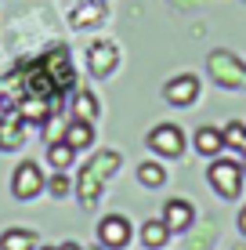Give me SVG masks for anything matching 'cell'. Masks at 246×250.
<instances>
[{
    "instance_id": "5b68a950",
    "label": "cell",
    "mask_w": 246,
    "mask_h": 250,
    "mask_svg": "<svg viewBox=\"0 0 246 250\" xmlns=\"http://www.w3.org/2000/svg\"><path fill=\"white\" fill-rule=\"evenodd\" d=\"M149 149L156 152V156L177 160V156L185 152V134H181V127H174V124L152 127V131H149Z\"/></svg>"
},
{
    "instance_id": "3957f363",
    "label": "cell",
    "mask_w": 246,
    "mask_h": 250,
    "mask_svg": "<svg viewBox=\"0 0 246 250\" xmlns=\"http://www.w3.org/2000/svg\"><path fill=\"white\" fill-rule=\"evenodd\" d=\"M207 69H210V76H214L221 87L246 91V65H243V58L228 55V51H214V55L207 58Z\"/></svg>"
},
{
    "instance_id": "44dd1931",
    "label": "cell",
    "mask_w": 246,
    "mask_h": 250,
    "mask_svg": "<svg viewBox=\"0 0 246 250\" xmlns=\"http://www.w3.org/2000/svg\"><path fill=\"white\" fill-rule=\"evenodd\" d=\"M65 127H69V120H62V116H47L44 120V138H47V145L51 142H65Z\"/></svg>"
},
{
    "instance_id": "d4e9b609",
    "label": "cell",
    "mask_w": 246,
    "mask_h": 250,
    "mask_svg": "<svg viewBox=\"0 0 246 250\" xmlns=\"http://www.w3.org/2000/svg\"><path fill=\"white\" fill-rule=\"evenodd\" d=\"M87 250H105V247H87Z\"/></svg>"
},
{
    "instance_id": "7a4b0ae2",
    "label": "cell",
    "mask_w": 246,
    "mask_h": 250,
    "mask_svg": "<svg viewBox=\"0 0 246 250\" xmlns=\"http://www.w3.org/2000/svg\"><path fill=\"white\" fill-rule=\"evenodd\" d=\"M207 182H210V188H214L217 196H225V200H239L243 182H246L243 163H239V160H225V156H217L214 163H210V170H207Z\"/></svg>"
},
{
    "instance_id": "5bb4252c",
    "label": "cell",
    "mask_w": 246,
    "mask_h": 250,
    "mask_svg": "<svg viewBox=\"0 0 246 250\" xmlns=\"http://www.w3.org/2000/svg\"><path fill=\"white\" fill-rule=\"evenodd\" d=\"M91 142H95V127L83 124V120H69V127H65V145H73V149L80 152V149H91Z\"/></svg>"
},
{
    "instance_id": "cb8c5ba5",
    "label": "cell",
    "mask_w": 246,
    "mask_h": 250,
    "mask_svg": "<svg viewBox=\"0 0 246 250\" xmlns=\"http://www.w3.org/2000/svg\"><path fill=\"white\" fill-rule=\"evenodd\" d=\"M58 250H83V247H80V243H62Z\"/></svg>"
},
{
    "instance_id": "ac0fdd59",
    "label": "cell",
    "mask_w": 246,
    "mask_h": 250,
    "mask_svg": "<svg viewBox=\"0 0 246 250\" xmlns=\"http://www.w3.org/2000/svg\"><path fill=\"white\" fill-rule=\"evenodd\" d=\"M73 160H76V149H73V145H65V142H51V145H47V163H51L55 170H65Z\"/></svg>"
},
{
    "instance_id": "e0dca14e",
    "label": "cell",
    "mask_w": 246,
    "mask_h": 250,
    "mask_svg": "<svg viewBox=\"0 0 246 250\" xmlns=\"http://www.w3.org/2000/svg\"><path fill=\"white\" fill-rule=\"evenodd\" d=\"M167 239H170V232H167L163 221H145V225H141V243H145L149 250L167 247Z\"/></svg>"
},
{
    "instance_id": "8fae6325",
    "label": "cell",
    "mask_w": 246,
    "mask_h": 250,
    "mask_svg": "<svg viewBox=\"0 0 246 250\" xmlns=\"http://www.w3.org/2000/svg\"><path fill=\"white\" fill-rule=\"evenodd\" d=\"M116 62H120V55H116V47L109 44V40H98V44H91L87 51V69L95 76H109L116 69Z\"/></svg>"
},
{
    "instance_id": "4316f807",
    "label": "cell",
    "mask_w": 246,
    "mask_h": 250,
    "mask_svg": "<svg viewBox=\"0 0 246 250\" xmlns=\"http://www.w3.org/2000/svg\"><path fill=\"white\" fill-rule=\"evenodd\" d=\"M0 113H4V102H0Z\"/></svg>"
},
{
    "instance_id": "52a82bcc",
    "label": "cell",
    "mask_w": 246,
    "mask_h": 250,
    "mask_svg": "<svg viewBox=\"0 0 246 250\" xmlns=\"http://www.w3.org/2000/svg\"><path fill=\"white\" fill-rule=\"evenodd\" d=\"M25 145V120L19 116V109H4L0 113V149L15 152Z\"/></svg>"
},
{
    "instance_id": "603a6c76",
    "label": "cell",
    "mask_w": 246,
    "mask_h": 250,
    "mask_svg": "<svg viewBox=\"0 0 246 250\" xmlns=\"http://www.w3.org/2000/svg\"><path fill=\"white\" fill-rule=\"evenodd\" d=\"M239 232H243V236H246V207H243V210H239Z\"/></svg>"
},
{
    "instance_id": "2e32d148",
    "label": "cell",
    "mask_w": 246,
    "mask_h": 250,
    "mask_svg": "<svg viewBox=\"0 0 246 250\" xmlns=\"http://www.w3.org/2000/svg\"><path fill=\"white\" fill-rule=\"evenodd\" d=\"M98 116V98L91 91H76L73 94V120H83V124H91V120Z\"/></svg>"
},
{
    "instance_id": "7402d4cb",
    "label": "cell",
    "mask_w": 246,
    "mask_h": 250,
    "mask_svg": "<svg viewBox=\"0 0 246 250\" xmlns=\"http://www.w3.org/2000/svg\"><path fill=\"white\" fill-rule=\"evenodd\" d=\"M47 188H51V196H65V192H69V178H65V174H51V182H47Z\"/></svg>"
},
{
    "instance_id": "9a60e30c",
    "label": "cell",
    "mask_w": 246,
    "mask_h": 250,
    "mask_svg": "<svg viewBox=\"0 0 246 250\" xmlns=\"http://www.w3.org/2000/svg\"><path fill=\"white\" fill-rule=\"evenodd\" d=\"M101 15H105V0H83V4L76 7V11H73V25L87 29V25L101 22Z\"/></svg>"
},
{
    "instance_id": "ba28073f",
    "label": "cell",
    "mask_w": 246,
    "mask_h": 250,
    "mask_svg": "<svg viewBox=\"0 0 246 250\" xmlns=\"http://www.w3.org/2000/svg\"><path fill=\"white\" fill-rule=\"evenodd\" d=\"M167 102L177 109H185V105H192V102L199 98V76H192V73H181V76H174V80H167Z\"/></svg>"
},
{
    "instance_id": "ffe728a7",
    "label": "cell",
    "mask_w": 246,
    "mask_h": 250,
    "mask_svg": "<svg viewBox=\"0 0 246 250\" xmlns=\"http://www.w3.org/2000/svg\"><path fill=\"white\" fill-rule=\"evenodd\" d=\"M221 134H225V149H235V152H243V149H246V124L232 120V124H228Z\"/></svg>"
},
{
    "instance_id": "8992f818",
    "label": "cell",
    "mask_w": 246,
    "mask_h": 250,
    "mask_svg": "<svg viewBox=\"0 0 246 250\" xmlns=\"http://www.w3.org/2000/svg\"><path fill=\"white\" fill-rule=\"evenodd\" d=\"M131 243V221L120 218V214H109V218L98 221V247L105 250H123Z\"/></svg>"
},
{
    "instance_id": "30bf717a",
    "label": "cell",
    "mask_w": 246,
    "mask_h": 250,
    "mask_svg": "<svg viewBox=\"0 0 246 250\" xmlns=\"http://www.w3.org/2000/svg\"><path fill=\"white\" fill-rule=\"evenodd\" d=\"M58 113V98H44V94H22L19 102V116L25 124H44L47 116Z\"/></svg>"
},
{
    "instance_id": "277c9868",
    "label": "cell",
    "mask_w": 246,
    "mask_h": 250,
    "mask_svg": "<svg viewBox=\"0 0 246 250\" xmlns=\"http://www.w3.org/2000/svg\"><path fill=\"white\" fill-rule=\"evenodd\" d=\"M44 188H47V178L33 160H22L19 167L11 170V196L15 200H37Z\"/></svg>"
},
{
    "instance_id": "6da1fadb",
    "label": "cell",
    "mask_w": 246,
    "mask_h": 250,
    "mask_svg": "<svg viewBox=\"0 0 246 250\" xmlns=\"http://www.w3.org/2000/svg\"><path fill=\"white\" fill-rule=\"evenodd\" d=\"M116 167H120V152H116V149H105V152H98V156L80 170L76 192H80V203H83V207H95V203H98L101 188H105V182L116 174Z\"/></svg>"
},
{
    "instance_id": "4fadbf2b",
    "label": "cell",
    "mask_w": 246,
    "mask_h": 250,
    "mask_svg": "<svg viewBox=\"0 0 246 250\" xmlns=\"http://www.w3.org/2000/svg\"><path fill=\"white\" fill-rule=\"evenodd\" d=\"M0 250H40L33 229H7L0 232Z\"/></svg>"
},
{
    "instance_id": "9c48e42d",
    "label": "cell",
    "mask_w": 246,
    "mask_h": 250,
    "mask_svg": "<svg viewBox=\"0 0 246 250\" xmlns=\"http://www.w3.org/2000/svg\"><path fill=\"white\" fill-rule=\"evenodd\" d=\"M167 225V232H189L192 221H196V207H192L189 200H167L163 203V218H159Z\"/></svg>"
},
{
    "instance_id": "d6986e66",
    "label": "cell",
    "mask_w": 246,
    "mask_h": 250,
    "mask_svg": "<svg viewBox=\"0 0 246 250\" xmlns=\"http://www.w3.org/2000/svg\"><path fill=\"white\" fill-rule=\"evenodd\" d=\"M138 182L145 185V188H159V185L167 182V170L159 167V163L145 160V163H138Z\"/></svg>"
},
{
    "instance_id": "484cf974",
    "label": "cell",
    "mask_w": 246,
    "mask_h": 250,
    "mask_svg": "<svg viewBox=\"0 0 246 250\" xmlns=\"http://www.w3.org/2000/svg\"><path fill=\"white\" fill-rule=\"evenodd\" d=\"M40 250H58V247H40Z\"/></svg>"
},
{
    "instance_id": "7c38bea8",
    "label": "cell",
    "mask_w": 246,
    "mask_h": 250,
    "mask_svg": "<svg viewBox=\"0 0 246 250\" xmlns=\"http://www.w3.org/2000/svg\"><path fill=\"white\" fill-rule=\"evenodd\" d=\"M196 152H199V156L217 160L225 152V134L217 131V127H199V131H196Z\"/></svg>"
},
{
    "instance_id": "83f0119b",
    "label": "cell",
    "mask_w": 246,
    "mask_h": 250,
    "mask_svg": "<svg viewBox=\"0 0 246 250\" xmlns=\"http://www.w3.org/2000/svg\"><path fill=\"white\" fill-rule=\"evenodd\" d=\"M243 174H246V163H243Z\"/></svg>"
}]
</instances>
